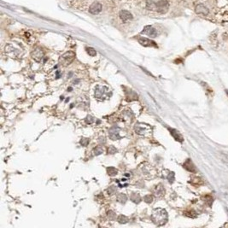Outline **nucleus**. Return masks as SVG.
<instances>
[{"label":"nucleus","mask_w":228,"mask_h":228,"mask_svg":"<svg viewBox=\"0 0 228 228\" xmlns=\"http://www.w3.org/2000/svg\"><path fill=\"white\" fill-rule=\"evenodd\" d=\"M167 220H168V215H167V211L164 209L158 208V209L153 210L151 215V221L156 226H158V227L163 226L167 223Z\"/></svg>","instance_id":"obj_1"},{"label":"nucleus","mask_w":228,"mask_h":228,"mask_svg":"<svg viewBox=\"0 0 228 228\" xmlns=\"http://www.w3.org/2000/svg\"><path fill=\"white\" fill-rule=\"evenodd\" d=\"M109 90L104 86H97L95 88V97L99 100H103L108 98L109 96Z\"/></svg>","instance_id":"obj_2"},{"label":"nucleus","mask_w":228,"mask_h":228,"mask_svg":"<svg viewBox=\"0 0 228 228\" xmlns=\"http://www.w3.org/2000/svg\"><path fill=\"white\" fill-rule=\"evenodd\" d=\"M135 132L139 135L146 136L152 133V129L149 125H146L144 123H138L135 126Z\"/></svg>","instance_id":"obj_3"},{"label":"nucleus","mask_w":228,"mask_h":228,"mask_svg":"<svg viewBox=\"0 0 228 228\" xmlns=\"http://www.w3.org/2000/svg\"><path fill=\"white\" fill-rule=\"evenodd\" d=\"M75 53L74 51H68L60 57L59 62L63 66H68L75 60Z\"/></svg>","instance_id":"obj_4"},{"label":"nucleus","mask_w":228,"mask_h":228,"mask_svg":"<svg viewBox=\"0 0 228 228\" xmlns=\"http://www.w3.org/2000/svg\"><path fill=\"white\" fill-rule=\"evenodd\" d=\"M156 7L157 12L161 13V14H165L168 10L169 4L167 0H160L156 4Z\"/></svg>","instance_id":"obj_5"},{"label":"nucleus","mask_w":228,"mask_h":228,"mask_svg":"<svg viewBox=\"0 0 228 228\" xmlns=\"http://www.w3.org/2000/svg\"><path fill=\"white\" fill-rule=\"evenodd\" d=\"M31 56H32V59H34L36 62H41L42 59H43L44 57V53L41 48L37 47V48H35V49L32 51Z\"/></svg>","instance_id":"obj_6"},{"label":"nucleus","mask_w":228,"mask_h":228,"mask_svg":"<svg viewBox=\"0 0 228 228\" xmlns=\"http://www.w3.org/2000/svg\"><path fill=\"white\" fill-rule=\"evenodd\" d=\"M142 33L146 34L148 36H150L151 38H156L157 36V31L155 27H153L151 26H146L144 28V30L142 31Z\"/></svg>","instance_id":"obj_7"},{"label":"nucleus","mask_w":228,"mask_h":228,"mask_svg":"<svg viewBox=\"0 0 228 228\" xmlns=\"http://www.w3.org/2000/svg\"><path fill=\"white\" fill-rule=\"evenodd\" d=\"M102 9H103V6H102L101 4L98 3V2H95L90 6L89 12L92 14V15H97V14L101 12Z\"/></svg>","instance_id":"obj_8"},{"label":"nucleus","mask_w":228,"mask_h":228,"mask_svg":"<svg viewBox=\"0 0 228 228\" xmlns=\"http://www.w3.org/2000/svg\"><path fill=\"white\" fill-rule=\"evenodd\" d=\"M108 135H109V138H110L112 140L119 139L120 138V128L117 127H111V128H110V130H109Z\"/></svg>","instance_id":"obj_9"},{"label":"nucleus","mask_w":228,"mask_h":228,"mask_svg":"<svg viewBox=\"0 0 228 228\" xmlns=\"http://www.w3.org/2000/svg\"><path fill=\"white\" fill-rule=\"evenodd\" d=\"M195 12L198 15H208L209 13V9L205 6L203 4H197L195 8Z\"/></svg>","instance_id":"obj_10"},{"label":"nucleus","mask_w":228,"mask_h":228,"mask_svg":"<svg viewBox=\"0 0 228 228\" xmlns=\"http://www.w3.org/2000/svg\"><path fill=\"white\" fill-rule=\"evenodd\" d=\"M139 43L145 47H157L156 44L151 39L146 38H139Z\"/></svg>","instance_id":"obj_11"},{"label":"nucleus","mask_w":228,"mask_h":228,"mask_svg":"<svg viewBox=\"0 0 228 228\" xmlns=\"http://www.w3.org/2000/svg\"><path fill=\"white\" fill-rule=\"evenodd\" d=\"M120 18L123 21H129L133 19V15L127 10H121L120 12Z\"/></svg>","instance_id":"obj_12"},{"label":"nucleus","mask_w":228,"mask_h":228,"mask_svg":"<svg viewBox=\"0 0 228 228\" xmlns=\"http://www.w3.org/2000/svg\"><path fill=\"white\" fill-rule=\"evenodd\" d=\"M184 167L187 171L191 172V173H195L196 172V167L193 164V162L190 161V159H187L186 162L184 163Z\"/></svg>","instance_id":"obj_13"},{"label":"nucleus","mask_w":228,"mask_h":228,"mask_svg":"<svg viewBox=\"0 0 228 228\" xmlns=\"http://www.w3.org/2000/svg\"><path fill=\"white\" fill-rule=\"evenodd\" d=\"M154 192H155V195L156 196H162L164 195L165 193V189L164 187L162 185V184H160L158 185H156V187H155V190H154Z\"/></svg>","instance_id":"obj_14"},{"label":"nucleus","mask_w":228,"mask_h":228,"mask_svg":"<svg viewBox=\"0 0 228 228\" xmlns=\"http://www.w3.org/2000/svg\"><path fill=\"white\" fill-rule=\"evenodd\" d=\"M170 133H171V135L174 138V139L177 140L179 142H183V137L181 136V134L178 132L177 130H175V129H170Z\"/></svg>","instance_id":"obj_15"},{"label":"nucleus","mask_w":228,"mask_h":228,"mask_svg":"<svg viewBox=\"0 0 228 228\" xmlns=\"http://www.w3.org/2000/svg\"><path fill=\"white\" fill-rule=\"evenodd\" d=\"M131 200L134 202V203H139L141 201V196H139V193H133L132 195H131Z\"/></svg>","instance_id":"obj_16"},{"label":"nucleus","mask_w":228,"mask_h":228,"mask_svg":"<svg viewBox=\"0 0 228 228\" xmlns=\"http://www.w3.org/2000/svg\"><path fill=\"white\" fill-rule=\"evenodd\" d=\"M117 200H118V202H120V203H126V201L127 200V196H126V194H124V193H120V194L117 196Z\"/></svg>","instance_id":"obj_17"},{"label":"nucleus","mask_w":228,"mask_h":228,"mask_svg":"<svg viewBox=\"0 0 228 228\" xmlns=\"http://www.w3.org/2000/svg\"><path fill=\"white\" fill-rule=\"evenodd\" d=\"M117 169L114 167H109L107 168V173H108V174L109 176H114V175H116L117 174Z\"/></svg>","instance_id":"obj_18"},{"label":"nucleus","mask_w":228,"mask_h":228,"mask_svg":"<svg viewBox=\"0 0 228 228\" xmlns=\"http://www.w3.org/2000/svg\"><path fill=\"white\" fill-rule=\"evenodd\" d=\"M117 221L120 222V224H125V223H127L128 221V219H127V217H126L125 215H119L118 216V218H117Z\"/></svg>","instance_id":"obj_19"},{"label":"nucleus","mask_w":228,"mask_h":228,"mask_svg":"<svg viewBox=\"0 0 228 228\" xmlns=\"http://www.w3.org/2000/svg\"><path fill=\"white\" fill-rule=\"evenodd\" d=\"M192 180H193V181H192V184H195V185H200V184H203V181L202 180V179H200V178L198 177L194 178Z\"/></svg>","instance_id":"obj_20"},{"label":"nucleus","mask_w":228,"mask_h":228,"mask_svg":"<svg viewBox=\"0 0 228 228\" xmlns=\"http://www.w3.org/2000/svg\"><path fill=\"white\" fill-rule=\"evenodd\" d=\"M86 51H87V53H88L91 57H95L96 55H97L96 51L93 48H91V47H87V48H86Z\"/></svg>","instance_id":"obj_21"},{"label":"nucleus","mask_w":228,"mask_h":228,"mask_svg":"<svg viewBox=\"0 0 228 228\" xmlns=\"http://www.w3.org/2000/svg\"><path fill=\"white\" fill-rule=\"evenodd\" d=\"M204 201L206 202V203L209 204V206H211V204L213 203V197L211 196H209V195H206V196H204Z\"/></svg>","instance_id":"obj_22"},{"label":"nucleus","mask_w":228,"mask_h":228,"mask_svg":"<svg viewBox=\"0 0 228 228\" xmlns=\"http://www.w3.org/2000/svg\"><path fill=\"white\" fill-rule=\"evenodd\" d=\"M144 200L145 202H146L147 203H151L153 201V196L151 195H146L145 197H144Z\"/></svg>","instance_id":"obj_23"},{"label":"nucleus","mask_w":228,"mask_h":228,"mask_svg":"<svg viewBox=\"0 0 228 228\" xmlns=\"http://www.w3.org/2000/svg\"><path fill=\"white\" fill-rule=\"evenodd\" d=\"M167 180L169 181V183H173V181H174V173H170L169 174H168V176L167 177Z\"/></svg>","instance_id":"obj_24"},{"label":"nucleus","mask_w":228,"mask_h":228,"mask_svg":"<svg viewBox=\"0 0 228 228\" xmlns=\"http://www.w3.org/2000/svg\"><path fill=\"white\" fill-rule=\"evenodd\" d=\"M89 142H90L89 139H84V138H83V139H81V140H80V145L82 146H87Z\"/></svg>","instance_id":"obj_25"},{"label":"nucleus","mask_w":228,"mask_h":228,"mask_svg":"<svg viewBox=\"0 0 228 228\" xmlns=\"http://www.w3.org/2000/svg\"><path fill=\"white\" fill-rule=\"evenodd\" d=\"M116 151H117V150H116L113 145H111L108 147V154H114V153H116Z\"/></svg>","instance_id":"obj_26"},{"label":"nucleus","mask_w":228,"mask_h":228,"mask_svg":"<svg viewBox=\"0 0 228 228\" xmlns=\"http://www.w3.org/2000/svg\"><path fill=\"white\" fill-rule=\"evenodd\" d=\"M108 218H109V220H114L115 217H116L115 214H114L113 211H109V212H108Z\"/></svg>","instance_id":"obj_27"},{"label":"nucleus","mask_w":228,"mask_h":228,"mask_svg":"<svg viewBox=\"0 0 228 228\" xmlns=\"http://www.w3.org/2000/svg\"><path fill=\"white\" fill-rule=\"evenodd\" d=\"M101 153H103V149H102V147H100V146L97 147V149L95 150L96 155H100Z\"/></svg>","instance_id":"obj_28"},{"label":"nucleus","mask_w":228,"mask_h":228,"mask_svg":"<svg viewBox=\"0 0 228 228\" xmlns=\"http://www.w3.org/2000/svg\"><path fill=\"white\" fill-rule=\"evenodd\" d=\"M86 120V123H87V124H91V123L93 122V118H92L91 116H87Z\"/></svg>","instance_id":"obj_29"},{"label":"nucleus","mask_w":228,"mask_h":228,"mask_svg":"<svg viewBox=\"0 0 228 228\" xmlns=\"http://www.w3.org/2000/svg\"><path fill=\"white\" fill-rule=\"evenodd\" d=\"M113 187H114V186H111V187H110V188H109V189L108 190V193H109L110 195H112V193H114V190H115V189H114V188H113Z\"/></svg>","instance_id":"obj_30"},{"label":"nucleus","mask_w":228,"mask_h":228,"mask_svg":"<svg viewBox=\"0 0 228 228\" xmlns=\"http://www.w3.org/2000/svg\"><path fill=\"white\" fill-rule=\"evenodd\" d=\"M226 93H227V97H228V91H227V90L226 91Z\"/></svg>","instance_id":"obj_31"}]
</instances>
